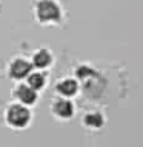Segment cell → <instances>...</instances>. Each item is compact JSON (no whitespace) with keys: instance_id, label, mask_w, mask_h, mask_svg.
Returning a JSON list of instances; mask_svg holds the SVG:
<instances>
[{"instance_id":"obj_1","label":"cell","mask_w":143,"mask_h":147,"mask_svg":"<svg viewBox=\"0 0 143 147\" xmlns=\"http://www.w3.org/2000/svg\"><path fill=\"white\" fill-rule=\"evenodd\" d=\"M32 14L42 26L62 25L65 20V12L59 0H34Z\"/></svg>"},{"instance_id":"obj_2","label":"cell","mask_w":143,"mask_h":147,"mask_svg":"<svg viewBox=\"0 0 143 147\" xmlns=\"http://www.w3.org/2000/svg\"><path fill=\"white\" fill-rule=\"evenodd\" d=\"M3 119L5 124L12 130H25L32 123V110L25 104L12 101L5 109Z\"/></svg>"},{"instance_id":"obj_3","label":"cell","mask_w":143,"mask_h":147,"mask_svg":"<svg viewBox=\"0 0 143 147\" xmlns=\"http://www.w3.org/2000/svg\"><path fill=\"white\" fill-rule=\"evenodd\" d=\"M76 104L72 98H65V96L55 95V98L49 104V112L51 115L59 119V121H69L76 115Z\"/></svg>"},{"instance_id":"obj_4","label":"cell","mask_w":143,"mask_h":147,"mask_svg":"<svg viewBox=\"0 0 143 147\" xmlns=\"http://www.w3.org/2000/svg\"><path fill=\"white\" fill-rule=\"evenodd\" d=\"M32 64L28 58L25 57H14L6 66V77L12 81H25V78L29 75L32 71Z\"/></svg>"},{"instance_id":"obj_5","label":"cell","mask_w":143,"mask_h":147,"mask_svg":"<svg viewBox=\"0 0 143 147\" xmlns=\"http://www.w3.org/2000/svg\"><path fill=\"white\" fill-rule=\"evenodd\" d=\"M11 96L14 101L25 104L28 107H32L39 101V92L32 89L26 81H17V84L11 90Z\"/></svg>"},{"instance_id":"obj_6","label":"cell","mask_w":143,"mask_h":147,"mask_svg":"<svg viewBox=\"0 0 143 147\" xmlns=\"http://www.w3.org/2000/svg\"><path fill=\"white\" fill-rule=\"evenodd\" d=\"M78 90H80V83L78 80L72 77H66V78H60L59 81H55L54 84V92L59 96H65V98H74Z\"/></svg>"},{"instance_id":"obj_7","label":"cell","mask_w":143,"mask_h":147,"mask_svg":"<svg viewBox=\"0 0 143 147\" xmlns=\"http://www.w3.org/2000/svg\"><path fill=\"white\" fill-rule=\"evenodd\" d=\"M29 61H31L34 69L48 71V69L54 64V54L51 52L48 48H39L37 51L32 52Z\"/></svg>"},{"instance_id":"obj_8","label":"cell","mask_w":143,"mask_h":147,"mask_svg":"<svg viewBox=\"0 0 143 147\" xmlns=\"http://www.w3.org/2000/svg\"><path fill=\"white\" fill-rule=\"evenodd\" d=\"M106 118L100 110H89L82 117V126L88 130H100L105 127Z\"/></svg>"},{"instance_id":"obj_9","label":"cell","mask_w":143,"mask_h":147,"mask_svg":"<svg viewBox=\"0 0 143 147\" xmlns=\"http://www.w3.org/2000/svg\"><path fill=\"white\" fill-rule=\"evenodd\" d=\"M25 81L29 84L34 90L43 92L48 86V81H49V77H48V72L46 71H40V69H32L29 72V75L25 78Z\"/></svg>"}]
</instances>
